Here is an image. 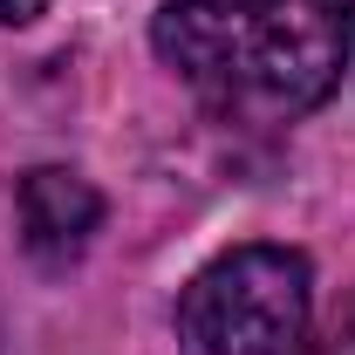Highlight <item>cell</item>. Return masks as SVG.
Here are the masks:
<instances>
[{"mask_svg": "<svg viewBox=\"0 0 355 355\" xmlns=\"http://www.w3.org/2000/svg\"><path fill=\"white\" fill-rule=\"evenodd\" d=\"M355 0H164L157 62L225 123H294L349 69Z\"/></svg>", "mask_w": 355, "mask_h": 355, "instance_id": "cell-1", "label": "cell"}, {"mask_svg": "<svg viewBox=\"0 0 355 355\" xmlns=\"http://www.w3.org/2000/svg\"><path fill=\"white\" fill-rule=\"evenodd\" d=\"M178 355H314V273L294 246H232L178 294Z\"/></svg>", "mask_w": 355, "mask_h": 355, "instance_id": "cell-2", "label": "cell"}, {"mask_svg": "<svg viewBox=\"0 0 355 355\" xmlns=\"http://www.w3.org/2000/svg\"><path fill=\"white\" fill-rule=\"evenodd\" d=\"M21 239L42 266H69L103 225V191L69 164H42L21 178Z\"/></svg>", "mask_w": 355, "mask_h": 355, "instance_id": "cell-3", "label": "cell"}, {"mask_svg": "<svg viewBox=\"0 0 355 355\" xmlns=\"http://www.w3.org/2000/svg\"><path fill=\"white\" fill-rule=\"evenodd\" d=\"M314 355H355V294H349V308H342V321H335V335H328Z\"/></svg>", "mask_w": 355, "mask_h": 355, "instance_id": "cell-4", "label": "cell"}, {"mask_svg": "<svg viewBox=\"0 0 355 355\" xmlns=\"http://www.w3.org/2000/svg\"><path fill=\"white\" fill-rule=\"evenodd\" d=\"M42 14H48V0H0V28H28Z\"/></svg>", "mask_w": 355, "mask_h": 355, "instance_id": "cell-5", "label": "cell"}]
</instances>
